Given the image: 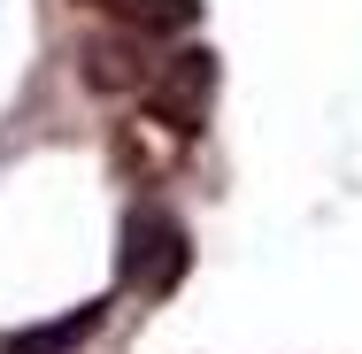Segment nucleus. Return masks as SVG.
<instances>
[{"instance_id":"1","label":"nucleus","mask_w":362,"mask_h":354,"mask_svg":"<svg viewBox=\"0 0 362 354\" xmlns=\"http://www.w3.org/2000/svg\"><path fill=\"white\" fill-rule=\"evenodd\" d=\"M185 262H193L185 223H177L170 208H132L124 247H116V278L132 285V293H170V285L185 278Z\"/></svg>"},{"instance_id":"2","label":"nucleus","mask_w":362,"mask_h":354,"mask_svg":"<svg viewBox=\"0 0 362 354\" xmlns=\"http://www.w3.org/2000/svg\"><path fill=\"white\" fill-rule=\"evenodd\" d=\"M209 93H216V54H201V47L154 62V77H146V108H154L162 131H201Z\"/></svg>"},{"instance_id":"3","label":"nucleus","mask_w":362,"mask_h":354,"mask_svg":"<svg viewBox=\"0 0 362 354\" xmlns=\"http://www.w3.org/2000/svg\"><path fill=\"white\" fill-rule=\"evenodd\" d=\"M124 31H139V39H170V31H185L193 16H201V0H100Z\"/></svg>"},{"instance_id":"4","label":"nucleus","mask_w":362,"mask_h":354,"mask_svg":"<svg viewBox=\"0 0 362 354\" xmlns=\"http://www.w3.org/2000/svg\"><path fill=\"white\" fill-rule=\"evenodd\" d=\"M146 77L154 70H146L132 47H108V39L85 47V85H93V93H146Z\"/></svg>"},{"instance_id":"5","label":"nucleus","mask_w":362,"mask_h":354,"mask_svg":"<svg viewBox=\"0 0 362 354\" xmlns=\"http://www.w3.org/2000/svg\"><path fill=\"white\" fill-rule=\"evenodd\" d=\"M100 324V308H77V316H62V324H39V331H16L8 339V354H70L85 331Z\"/></svg>"}]
</instances>
